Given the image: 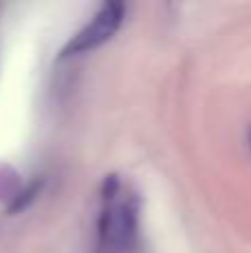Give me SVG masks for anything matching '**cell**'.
I'll list each match as a JSON object with an SVG mask.
<instances>
[{
	"instance_id": "4",
	"label": "cell",
	"mask_w": 251,
	"mask_h": 253,
	"mask_svg": "<svg viewBox=\"0 0 251 253\" xmlns=\"http://www.w3.org/2000/svg\"><path fill=\"white\" fill-rule=\"evenodd\" d=\"M249 149H251V129H249Z\"/></svg>"
},
{
	"instance_id": "2",
	"label": "cell",
	"mask_w": 251,
	"mask_h": 253,
	"mask_svg": "<svg viewBox=\"0 0 251 253\" xmlns=\"http://www.w3.org/2000/svg\"><path fill=\"white\" fill-rule=\"evenodd\" d=\"M125 20V4L123 2H105L96 11V16L67 42L62 49V56H76V53H84L98 49L116 36Z\"/></svg>"
},
{
	"instance_id": "1",
	"label": "cell",
	"mask_w": 251,
	"mask_h": 253,
	"mask_svg": "<svg viewBox=\"0 0 251 253\" xmlns=\"http://www.w3.org/2000/svg\"><path fill=\"white\" fill-rule=\"evenodd\" d=\"M140 242V202L118 178L107 175L100 193L98 253H138Z\"/></svg>"
},
{
	"instance_id": "3",
	"label": "cell",
	"mask_w": 251,
	"mask_h": 253,
	"mask_svg": "<svg viewBox=\"0 0 251 253\" xmlns=\"http://www.w3.org/2000/svg\"><path fill=\"white\" fill-rule=\"evenodd\" d=\"M40 184L42 182H31L29 187L25 189V191H20V193H16L13 196V205H11V211H22L27 205H29L31 200H34L36 196H38V191H40Z\"/></svg>"
}]
</instances>
